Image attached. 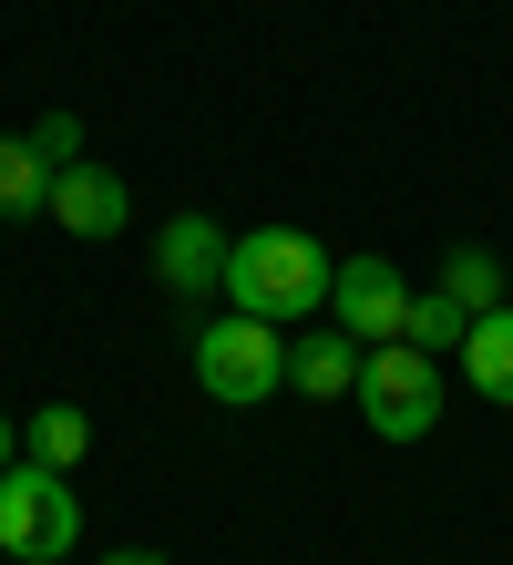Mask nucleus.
<instances>
[{"mask_svg": "<svg viewBox=\"0 0 513 565\" xmlns=\"http://www.w3.org/2000/svg\"><path fill=\"white\" fill-rule=\"evenodd\" d=\"M52 226H62V237H124V216H133V195H124V175H114V164H52V206H42Z\"/></svg>", "mask_w": 513, "mask_h": 565, "instance_id": "obj_6", "label": "nucleus"}, {"mask_svg": "<svg viewBox=\"0 0 513 565\" xmlns=\"http://www.w3.org/2000/svg\"><path fill=\"white\" fill-rule=\"evenodd\" d=\"M52 206V154L31 135H0V216H42Z\"/></svg>", "mask_w": 513, "mask_h": 565, "instance_id": "obj_10", "label": "nucleus"}, {"mask_svg": "<svg viewBox=\"0 0 513 565\" xmlns=\"http://www.w3.org/2000/svg\"><path fill=\"white\" fill-rule=\"evenodd\" d=\"M0 565H21V555H0Z\"/></svg>", "mask_w": 513, "mask_h": 565, "instance_id": "obj_17", "label": "nucleus"}, {"mask_svg": "<svg viewBox=\"0 0 513 565\" xmlns=\"http://www.w3.org/2000/svg\"><path fill=\"white\" fill-rule=\"evenodd\" d=\"M31 145H42L52 164H83V124L73 114H42V124H31Z\"/></svg>", "mask_w": 513, "mask_h": 565, "instance_id": "obj_14", "label": "nucleus"}, {"mask_svg": "<svg viewBox=\"0 0 513 565\" xmlns=\"http://www.w3.org/2000/svg\"><path fill=\"white\" fill-rule=\"evenodd\" d=\"M288 391H308V402H350V391H360V340H350V329H298V340H288Z\"/></svg>", "mask_w": 513, "mask_h": 565, "instance_id": "obj_8", "label": "nucleus"}, {"mask_svg": "<svg viewBox=\"0 0 513 565\" xmlns=\"http://www.w3.org/2000/svg\"><path fill=\"white\" fill-rule=\"evenodd\" d=\"M431 288H452V298H462L472 319H483V309H503V268H493V247H452V257H441V278H431Z\"/></svg>", "mask_w": 513, "mask_h": 565, "instance_id": "obj_13", "label": "nucleus"}, {"mask_svg": "<svg viewBox=\"0 0 513 565\" xmlns=\"http://www.w3.org/2000/svg\"><path fill=\"white\" fill-rule=\"evenodd\" d=\"M329 319H339V329H350V340H360V350H381V340H400V319H410V278L391 268V257H381V247H360V257H350V268H339V278H329Z\"/></svg>", "mask_w": 513, "mask_h": 565, "instance_id": "obj_5", "label": "nucleus"}, {"mask_svg": "<svg viewBox=\"0 0 513 565\" xmlns=\"http://www.w3.org/2000/svg\"><path fill=\"white\" fill-rule=\"evenodd\" d=\"M73 545H83V493H73V473H52V462L11 452V462H0V555L62 565Z\"/></svg>", "mask_w": 513, "mask_h": 565, "instance_id": "obj_3", "label": "nucleus"}, {"mask_svg": "<svg viewBox=\"0 0 513 565\" xmlns=\"http://www.w3.org/2000/svg\"><path fill=\"white\" fill-rule=\"evenodd\" d=\"M360 422L381 431V443H421V431L441 422V360L431 350H410V340H381V350H360Z\"/></svg>", "mask_w": 513, "mask_h": 565, "instance_id": "obj_4", "label": "nucleus"}, {"mask_svg": "<svg viewBox=\"0 0 513 565\" xmlns=\"http://www.w3.org/2000/svg\"><path fill=\"white\" fill-rule=\"evenodd\" d=\"M195 391L216 412H267L288 391V329L278 319H247V309L205 319L195 329Z\"/></svg>", "mask_w": 513, "mask_h": 565, "instance_id": "obj_2", "label": "nucleus"}, {"mask_svg": "<svg viewBox=\"0 0 513 565\" xmlns=\"http://www.w3.org/2000/svg\"><path fill=\"white\" fill-rule=\"evenodd\" d=\"M462 371H472V391H483V402H503V412H513V298L462 329Z\"/></svg>", "mask_w": 513, "mask_h": 565, "instance_id": "obj_9", "label": "nucleus"}, {"mask_svg": "<svg viewBox=\"0 0 513 565\" xmlns=\"http://www.w3.org/2000/svg\"><path fill=\"white\" fill-rule=\"evenodd\" d=\"M226 226L216 216H175V226H164V237H154V278L164 288H175V298H205V288H226Z\"/></svg>", "mask_w": 513, "mask_h": 565, "instance_id": "obj_7", "label": "nucleus"}, {"mask_svg": "<svg viewBox=\"0 0 513 565\" xmlns=\"http://www.w3.org/2000/svg\"><path fill=\"white\" fill-rule=\"evenodd\" d=\"M83 443H93V422H83L73 402H42V412L21 422V452H31V462H52V473H73Z\"/></svg>", "mask_w": 513, "mask_h": 565, "instance_id": "obj_11", "label": "nucleus"}, {"mask_svg": "<svg viewBox=\"0 0 513 565\" xmlns=\"http://www.w3.org/2000/svg\"><path fill=\"white\" fill-rule=\"evenodd\" d=\"M103 565H164V555H145V545H124V555H103Z\"/></svg>", "mask_w": 513, "mask_h": 565, "instance_id": "obj_16", "label": "nucleus"}, {"mask_svg": "<svg viewBox=\"0 0 513 565\" xmlns=\"http://www.w3.org/2000/svg\"><path fill=\"white\" fill-rule=\"evenodd\" d=\"M462 329H472V309H462L452 288H410V319H400V340H410V350H431V360H441V350H462Z\"/></svg>", "mask_w": 513, "mask_h": 565, "instance_id": "obj_12", "label": "nucleus"}, {"mask_svg": "<svg viewBox=\"0 0 513 565\" xmlns=\"http://www.w3.org/2000/svg\"><path fill=\"white\" fill-rule=\"evenodd\" d=\"M11 452H21V422H11V412H0V462H11Z\"/></svg>", "mask_w": 513, "mask_h": 565, "instance_id": "obj_15", "label": "nucleus"}, {"mask_svg": "<svg viewBox=\"0 0 513 565\" xmlns=\"http://www.w3.org/2000/svg\"><path fill=\"white\" fill-rule=\"evenodd\" d=\"M329 247L308 237V226H257V237H236L226 247V298L247 319H278V329H298V319H319L329 309Z\"/></svg>", "mask_w": 513, "mask_h": 565, "instance_id": "obj_1", "label": "nucleus"}]
</instances>
